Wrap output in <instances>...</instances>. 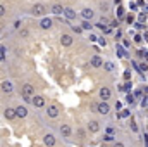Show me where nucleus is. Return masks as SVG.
Wrapping results in <instances>:
<instances>
[{"instance_id":"obj_25","label":"nucleus","mask_w":148,"mask_h":147,"mask_svg":"<svg viewBox=\"0 0 148 147\" xmlns=\"http://www.w3.org/2000/svg\"><path fill=\"white\" fill-rule=\"evenodd\" d=\"M129 114H131V111H129V109H122V112H119V114H117V118H127Z\"/></svg>"},{"instance_id":"obj_12","label":"nucleus","mask_w":148,"mask_h":147,"mask_svg":"<svg viewBox=\"0 0 148 147\" xmlns=\"http://www.w3.org/2000/svg\"><path fill=\"white\" fill-rule=\"evenodd\" d=\"M52 24H53V21H52L50 17H43V19L40 21V26H41L43 30H50V28H52Z\"/></svg>"},{"instance_id":"obj_39","label":"nucleus","mask_w":148,"mask_h":147,"mask_svg":"<svg viewBox=\"0 0 148 147\" xmlns=\"http://www.w3.org/2000/svg\"><path fill=\"white\" fill-rule=\"evenodd\" d=\"M141 94H143V90H136L134 92V97H141Z\"/></svg>"},{"instance_id":"obj_2","label":"nucleus","mask_w":148,"mask_h":147,"mask_svg":"<svg viewBox=\"0 0 148 147\" xmlns=\"http://www.w3.org/2000/svg\"><path fill=\"white\" fill-rule=\"evenodd\" d=\"M31 14L36 16V17H41V16L47 14V7H45L43 3H35V5L31 7Z\"/></svg>"},{"instance_id":"obj_30","label":"nucleus","mask_w":148,"mask_h":147,"mask_svg":"<svg viewBox=\"0 0 148 147\" xmlns=\"http://www.w3.org/2000/svg\"><path fill=\"white\" fill-rule=\"evenodd\" d=\"M138 21H140V23H145V21H147V14H140V16H138Z\"/></svg>"},{"instance_id":"obj_44","label":"nucleus","mask_w":148,"mask_h":147,"mask_svg":"<svg viewBox=\"0 0 148 147\" xmlns=\"http://www.w3.org/2000/svg\"><path fill=\"white\" fill-rule=\"evenodd\" d=\"M114 3H115V5L119 7V5H121V0H114Z\"/></svg>"},{"instance_id":"obj_27","label":"nucleus","mask_w":148,"mask_h":147,"mask_svg":"<svg viewBox=\"0 0 148 147\" xmlns=\"http://www.w3.org/2000/svg\"><path fill=\"white\" fill-rule=\"evenodd\" d=\"M138 71H140L141 74H145L148 71V66H147V64H140V69H138Z\"/></svg>"},{"instance_id":"obj_40","label":"nucleus","mask_w":148,"mask_h":147,"mask_svg":"<svg viewBox=\"0 0 148 147\" xmlns=\"http://www.w3.org/2000/svg\"><path fill=\"white\" fill-rule=\"evenodd\" d=\"M90 40H91V42H98V37H95V35H90Z\"/></svg>"},{"instance_id":"obj_35","label":"nucleus","mask_w":148,"mask_h":147,"mask_svg":"<svg viewBox=\"0 0 148 147\" xmlns=\"http://www.w3.org/2000/svg\"><path fill=\"white\" fill-rule=\"evenodd\" d=\"M141 106H143V107H147V106H148V97H143V101H141Z\"/></svg>"},{"instance_id":"obj_9","label":"nucleus","mask_w":148,"mask_h":147,"mask_svg":"<svg viewBox=\"0 0 148 147\" xmlns=\"http://www.w3.org/2000/svg\"><path fill=\"white\" fill-rule=\"evenodd\" d=\"M43 144L47 147H53L55 146V137H53L52 133H47V135L43 137Z\"/></svg>"},{"instance_id":"obj_17","label":"nucleus","mask_w":148,"mask_h":147,"mask_svg":"<svg viewBox=\"0 0 148 147\" xmlns=\"http://www.w3.org/2000/svg\"><path fill=\"white\" fill-rule=\"evenodd\" d=\"M16 114H17V118H26L28 109H26L24 106H17V107H16Z\"/></svg>"},{"instance_id":"obj_21","label":"nucleus","mask_w":148,"mask_h":147,"mask_svg":"<svg viewBox=\"0 0 148 147\" xmlns=\"http://www.w3.org/2000/svg\"><path fill=\"white\" fill-rule=\"evenodd\" d=\"M103 69H105L107 73H112V71L115 69V66H114V62H105V64H103Z\"/></svg>"},{"instance_id":"obj_20","label":"nucleus","mask_w":148,"mask_h":147,"mask_svg":"<svg viewBox=\"0 0 148 147\" xmlns=\"http://www.w3.org/2000/svg\"><path fill=\"white\" fill-rule=\"evenodd\" d=\"M126 102H129V104H134V102H136V97H134V94L127 92V95H126Z\"/></svg>"},{"instance_id":"obj_8","label":"nucleus","mask_w":148,"mask_h":147,"mask_svg":"<svg viewBox=\"0 0 148 147\" xmlns=\"http://www.w3.org/2000/svg\"><path fill=\"white\" fill-rule=\"evenodd\" d=\"M73 37L71 35H67V33H64L62 37H60V43H62V47H71L73 45Z\"/></svg>"},{"instance_id":"obj_5","label":"nucleus","mask_w":148,"mask_h":147,"mask_svg":"<svg viewBox=\"0 0 148 147\" xmlns=\"http://www.w3.org/2000/svg\"><path fill=\"white\" fill-rule=\"evenodd\" d=\"M81 16H83L84 21H91V19L95 17V12H93V9H88V7H86V9L81 10Z\"/></svg>"},{"instance_id":"obj_28","label":"nucleus","mask_w":148,"mask_h":147,"mask_svg":"<svg viewBox=\"0 0 148 147\" xmlns=\"http://www.w3.org/2000/svg\"><path fill=\"white\" fill-rule=\"evenodd\" d=\"M138 57H145V59H148V52L147 50H138Z\"/></svg>"},{"instance_id":"obj_36","label":"nucleus","mask_w":148,"mask_h":147,"mask_svg":"<svg viewBox=\"0 0 148 147\" xmlns=\"http://www.w3.org/2000/svg\"><path fill=\"white\" fill-rule=\"evenodd\" d=\"M131 130H133V132H138V126H136L134 121H131Z\"/></svg>"},{"instance_id":"obj_3","label":"nucleus","mask_w":148,"mask_h":147,"mask_svg":"<svg viewBox=\"0 0 148 147\" xmlns=\"http://www.w3.org/2000/svg\"><path fill=\"white\" fill-rule=\"evenodd\" d=\"M0 88H2V94H12L14 85H12V81H10V80H2Z\"/></svg>"},{"instance_id":"obj_38","label":"nucleus","mask_w":148,"mask_h":147,"mask_svg":"<svg viewBox=\"0 0 148 147\" xmlns=\"http://www.w3.org/2000/svg\"><path fill=\"white\" fill-rule=\"evenodd\" d=\"M126 21H127V23H129V24H131V23H133V21H134V17H133V16H127V17H126Z\"/></svg>"},{"instance_id":"obj_16","label":"nucleus","mask_w":148,"mask_h":147,"mask_svg":"<svg viewBox=\"0 0 148 147\" xmlns=\"http://www.w3.org/2000/svg\"><path fill=\"white\" fill-rule=\"evenodd\" d=\"M60 133H62L64 137H71L73 130H71V126H69V125H60Z\"/></svg>"},{"instance_id":"obj_41","label":"nucleus","mask_w":148,"mask_h":147,"mask_svg":"<svg viewBox=\"0 0 148 147\" xmlns=\"http://www.w3.org/2000/svg\"><path fill=\"white\" fill-rule=\"evenodd\" d=\"M121 107H122V104H121V102H115V111H119Z\"/></svg>"},{"instance_id":"obj_26","label":"nucleus","mask_w":148,"mask_h":147,"mask_svg":"<svg viewBox=\"0 0 148 147\" xmlns=\"http://www.w3.org/2000/svg\"><path fill=\"white\" fill-rule=\"evenodd\" d=\"M71 30H73L74 33H76V35H79V33H83V28H81V26H71Z\"/></svg>"},{"instance_id":"obj_7","label":"nucleus","mask_w":148,"mask_h":147,"mask_svg":"<svg viewBox=\"0 0 148 147\" xmlns=\"http://www.w3.org/2000/svg\"><path fill=\"white\" fill-rule=\"evenodd\" d=\"M110 95H112V92H110L109 87H102V88H100V99H102V101L107 102V101L110 99Z\"/></svg>"},{"instance_id":"obj_6","label":"nucleus","mask_w":148,"mask_h":147,"mask_svg":"<svg viewBox=\"0 0 148 147\" xmlns=\"http://www.w3.org/2000/svg\"><path fill=\"white\" fill-rule=\"evenodd\" d=\"M47 116H48V118H57V116H59V107H57L55 104H50V106L47 107Z\"/></svg>"},{"instance_id":"obj_45","label":"nucleus","mask_w":148,"mask_h":147,"mask_svg":"<svg viewBox=\"0 0 148 147\" xmlns=\"http://www.w3.org/2000/svg\"><path fill=\"white\" fill-rule=\"evenodd\" d=\"M145 40L148 42V31H145Z\"/></svg>"},{"instance_id":"obj_42","label":"nucleus","mask_w":148,"mask_h":147,"mask_svg":"<svg viewBox=\"0 0 148 147\" xmlns=\"http://www.w3.org/2000/svg\"><path fill=\"white\" fill-rule=\"evenodd\" d=\"M114 147H124V144H122V142H115V144H114Z\"/></svg>"},{"instance_id":"obj_24","label":"nucleus","mask_w":148,"mask_h":147,"mask_svg":"<svg viewBox=\"0 0 148 147\" xmlns=\"http://www.w3.org/2000/svg\"><path fill=\"white\" fill-rule=\"evenodd\" d=\"M131 88H133V83H131V81H126V83L122 85V90H124V92H131Z\"/></svg>"},{"instance_id":"obj_46","label":"nucleus","mask_w":148,"mask_h":147,"mask_svg":"<svg viewBox=\"0 0 148 147\" xmlns=\"http://www.w3.org/2000/svg\"><path fill=\"white\" fill-rule=\"evenodd\" d=\"M147 142H148V135H147Z\"/></svg>"},{"instance_id":"obj_11","label":"nucleus","mask_w":148,"mask_h":147,"mask_svg":"<svg viewBox=\"0 0 148 147\" xmlns=\"http://www.w3.org/2000/svg\"><path fill=\"white\" fill-rule=\"evenodd\" d=\"M64 10H66V7H62L60 3L52 5V14H55V16H62V14H64Z\"/></svg>"},{"instance_id":"obj_37","label":"nucleus","mask_w":148,"mask_h":147,"mask_svg":"<svg viewBox=\"0 0 148 147\" xmlns=\"http://www.w3.org/2000/svg\"><path fill=\"white\" fill-rule=\"evenodd\" d=\"M0 16H5V7L3 5H0Z\"/></svg>"},{"instance_id":"obj_1","label":"nucleus","mask_w":148,"mask_h":147,"mask_svg":"<svg viewBox=\"0 0 148 147\" xmlns=\"http://www.w3.org/2000/svg\"><path fill=\"white\" fill-rule=\"evenodd\" d=\"M21 94H23V99L24 101H33L31 97H35V87L31 83H24L23 88H21Z\"/></svg>"},{"instance_id":"obj_19","label":"nucleus","mask_w":148,"mask_h":147,"mask_svg":"<svg viewBox=\"0 0 148 147\" xmlns=\"http://www.w3.org/2000/svg\"><path fill=\"white\" fill-rule=\"evenodd\" d=\"M115 50H117V55H119V57H127V52H126V49H124L122 45H117Z\"/></svg>"},{"instance_id":"obj_34","label":"nucleus","mask_w":148,"mask_h":147,"mask_svg":"<svg viewBox=\"0 0 148 147\" xmlns=\"http://www.w3.org/2000/svg\"><path fill=\"white\" fill-rule=\"evenodd\" d=\"M124 80H126V81L131 80V73H129V71H124Z\"/></svg>"},{"instance_id":"obj_10","label":"nucleus","mask_w":148,"mask_h":147,"mask_svg":"<svg viewBox=\"0 0 148 147\" xmlns=\"http://www.w3.org/2000/svg\"><path fill=\"white\" fill-rule=\"evenodd\" d=\"M103 64H105V62H103V59H102L100 55H93V57H91V66H93V68H103Z\"/></svg>"},{"instance_id":"obj_31","label":"nucleus","mask_w":148,"mask_h":147,"mask_svg":"<svg viewBox=\"0 0 148 147\" xmlns=\"http://www.w3.org/2000/svg\"><path fill=\"white\" fill-rule=\"evenodd\" d=\"M134 28H136V30H145V24H143V23H140V21H138V23H136V24H134Z\"/></svg>"},{"instance_id":"obj_43","label":"nucleus","mask_w":148,"mask_h":147,"mask_svg":"<svg viewBox=\"0 0 148 147\" xmlns=\"http://www.w3.org/2000/svg\"><path fill=\"white\" fill-rule=\"evenodd\" d=\"M114 132H115V130H114V128H110V126L107 128V133H112V135H114Z\"/></svg>"},{"instance_id":"obj_13","label":"nucleus","mask_w":148,"mask_h":147,"mask_svg":"<svg viewBox=\"0 0 148 147\" xmlns=\"http://www.w3.org/2000/svg\"><path fill=\"white\" fill-rule=\"evenodd\" d=\"M33 106H35V107H43V106H45V97L35 95V97H33Z\"/></svg>"},{"instance_id":"obj_4","label":"nucleus","mask_w":148,"mask_h":147,"mask_svg":"<svg viewBox=\"0 0 148 147\" xmlns=\"http://www.w3.org/2000/svg\"><path fill=\"white\" fill-rule=\"evenodd\" d=\"M97 112H100V114H103V116H105V114H109V112H110V107H109V104H107L105 101H102V102L97 106Z\"/></svg>"},{"instance_id":"obj_15","label":"nucleus","mask_w":148,"mask_h":147,"mask_svg":"<svg viewBox=\"0 0 148 147\" xmlns=\"http://www.w3.org/2000/svg\"><path fill=\"white\" fill-rule=\"evenodd\" d=\"M88 130H90L91 133H97V132L100 130V123H98V121H90V123H88Z\"/></svg>"},{"instance_id":"obj_32","label":"nucleus","mask_w":148,"mask_h":147,"mask_svg":"<svg viewBox=\"0 0 148 147\" xmlns=\"http://www.w3.org/2000/svg\"><path fill=\"white\" fill-rule=\"evenodd\" d=\"M98 43H100L102 47H105V45H107V40H105L103 37H100V38H98Z\"/></svg>"},{"instance_id":"obj_14","label":"nucleus","mask_w":148,"mask_h":147,"mask_svg":"<svg viewBox=\"0 0 148 147\" xmlns=\"http://www.w3.org/2000/svg\"><path fill=\"white\" fill-rule=\"evenodd\" d=\"M3 116H5L7 119H14V118H17L16 109H12V107H5V109H3Z\"/></svg>"},{"instance_id":"obj_22","label":"nucleus","mask_w":148,"mask_h":147,"mask_svg":"<svg viewBox=\"0 0 148 147\" xmlns=\"http://www.w3.org/2000/svg\"><path fill=\"white\" fill-rule=\"evenodd\" d=\"M124 16H126V10H124V7L119 5V7H117V19H122Z\"/></svg>"},{"instance_id":"obj_23","label":"nucleus","mask_w":148,"mask_h":147,"mask_svg":"<svg viewBox=\"0 0 148 147\" xmlns=\"http://www.w3.org/2000/svg\"><path fill=\"white\" fill-rule=\"evenodd\" d=\"M81 28H83V30H93V26L90 24V21H84V19H83V23H81Z\"/></svg>"},{"instance_id":"obj_29","label":"nucleus","mask_w":148,"mask_h":147,"mask_svg":"<svg viewBox=\"0 0 148 147\" xmlns=\"http://www.w3.org/2000/svg\"><path fill=\"white\" fill-rule=\"evenodd\" d=\"M103 140H105V142H112V140H114V135H112V133H107V135H103Z\"/></svg>"},{"instance_id":"obj_33","label":"nucleus","mask_w":148,"mask_h":147,"mask_svg":"<svg viewBox=\"0 0 148 147\" xmlns=\"http://www.w3.org/2000/svg\"><path fill=\"white\" fill-rule=\"evenodd\" d=\"M134 42H136V43H141V42H143V37H141V35H134Z\"/></svg>"},{"instance_id":"obj_18","label":"nucleus","mask_w":148,"mask_h":147,"mask_svg":"<svg viewBox=\"0 0 148 147\" xmlns=\"http://www.w3.org/2000/svg\"><path fill=\"white\" fill-rule=\"evenodd\" d=\"M64 16L69 19V21H73V19H76V12H74L71 7H66V10H64Z\"/></svg>"}]
</instances>
